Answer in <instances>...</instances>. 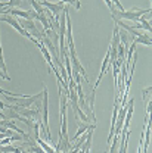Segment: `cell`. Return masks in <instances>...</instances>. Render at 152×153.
Wrapping results in <instances>:
<instances>
[{
	"instance_id": "obj_6",
	"label": "cell",
	"mask_w": 152,
	"mask_h": 153,
	"mask_svg": "<svg viewBox=\"0 0 152 153\" xmlns=\"http://www.w3.org/2000/svg\"><path fill=\"white\" fill-rule=\"evenodd\" d=\"M1 41V40H0ZM0 69H1V72L4 74V75L7 76L9 79H10V76L7 75V71H6V63H4V59H3V52H1V43H0Z\"/></svg>"
},
{
	"instance_id": "obj_8",
	"label": "cell",
	"mask_w": 152,
	"mask_h": 153,
	"mask_svg": "<svg viewBox=\"0 0 152 153\" xmlns=\"http://www.w3.org/2000/svg\"><path fill=\"white\" fill-rule=\"evenodd\" d=\"M149 94H151V87H148V88H145V90H143V100H145V105H146V106H148V105H151Z\"/></svg>"
},
{
	"instance_id": "obj_10",
	"label": "cell",
	"mask_w": 152,
	"mask_h": 153,
	"mask_svg": "<svg viewBox=\"0 0 152 153\" xmlns=\"http://www.w3.org/2000/svg\"><path fill=\"white\" fill-rule=\"evenodd\" d=\"M21 1H22V0H7L6 4H7L10 9H13L15 6H19V4H21Z\"/></svg>"
},
{
	"instance_id": "obj_12",
	"label": "cell",
	"mask_w": 152,
	"mask_h": 153,
	"mask_svg": "<svg viewBox=\"0 0 152 153\" xmlns=\"http://www.w3.org/2000/svg\"><path fill=\"white\" fill-rule=\"evenodd\" d=\"M142 143H143V135H142V138H140V144H139V150H137V153H142Z\"/></svg>"
},
{
	"instance_id": "obj_7",
	"label": "cell",
	"mask_w": 152,
	"mask_h": 153,
	"mask_svg": "<svg viewBox=\"0 0 152 153\" xmlns=\"http://www.w3.org/2000/svg\"><path fill=\"white\" fill-rule=\"evenodd\" d=\"M139 21H140V25H142V28H143V30H148V33H151L152 27H151V24L148 22V19L142 16V18H139Z\"/></svg>"
},
{
	"instance_id": "obj_5",
	"label": "cell",
	"mask_w": 152,
	"mask_h": 153,
	"mask_svg": "<svg viewBox=\"0 0 152 153\" xmlns=\"http://www.w3.org/2000/svg\"><path fill=\"white\" fill-rule=\"evenodd\" d=\"M7 15L10 16H18L22 19H30V10H19V9H9L7 10Z\"/></svg>"
},
{
	"instance_id": "obj_2",
	"label": "cell",
	"mask_w": 152,
	"mask_h": 153,
	"mask_svg": "<svg viewBox=\"0 0 152 153\" xmlns=\"http://www.w3.org/2000/svg\"><path fill=\"white\" fill-rule=\"evenodd\" d=\"M47 122H49V97H47V90L44 88L43 90V124H40V128H41V133L44 135V138L52 143L50 131H49V124Z\"/></svg>"
},
{
	"instance_id": "obj_4",
	"label": "cell",
	"mask_w": 152,
	"mask_h": 153,
	"mask_svg": "<svg viewBox=\"0 0 152 153\" xmlns=\"http://www.w3.org/2000/svg\"><path fill=\"white\" fill-rule=\"evenodd\" d=\"M95 127H96L95 124H89V122H80V124H78V130L76 131V135H74V138H73V140L76 141L77 138H78L80 135H83V134L89 130V128H95Z\"/></svg>"
},
{
	"instance_id": "obj_11",
	"label": "cell",
	"mask_w": 152,
	"mask_h": 153,
	"mask_svg": "<svg viewBox=\"0 0 152 153\" xmlns=\"http://www.w3.org/2000/svg\"><path fill=\"white\" fill-rule=\"evenodd\" d=\"M112 1V4L115 6V9H118V10H124V7H123V4L120 3V0H111Z\"/></svg>"
},
{
	"instance_id": "obj_3",
	"label": "cell",
	"mask_w": 152,
	"mask_h": 153,
	"mask_svg": "<svg viewBox=\"0 0 152 153\" xmlns=\"http://www.w3.org/2000/svg\"><path fill=\"white\" fill-rule=\"evenodd\" d=\"M40 4L46 6V7L49 9V12H50L56 19H59L61 13H62V10H64V7H65L62 1H61V3H56V4H53V3H50V1H47V0H41Z\"/></svg>"
},
{
	"instance_id": "obj_13",
	"label": "cell",
	"mask_w": 152,
	"mask_h": 153,
	"mask_svg": "<svg viewBox=\"0 0 152 153\" xmlns=\"http://www.w3.org/2000/svg\"><path fill=\"white\" fill-rule=\"evenodd\" d=\"M0 76H1L3 79H7V81H9V78H7V76H6L4 74H3V72H1V69H0Z\"/></svg>"
},
{
	"instance_id": "obj_9",
	"label": "cell",
	"mask_w": 152,
	"mask_h": 153,
	"mask_svg": "<svg viewBox=\"0 0 152 153\" xmlns=\"http://www.w3.org/2000/svg\"><path fill=\"white\" fill-rule=\"evenodd\" d=\"M61 1H62L64 4H65V3H70V4H73V6L76 7L77 10H78V9L81 7V4H80V1H78V0H61Z\"/></svg>"
},
{
	"instance_id": "obj_1",
	"label": "cell",
	"mask_w": 152,
	"mask_h": 153,
	"mask_svg": "<svg viewBox=\"0 0 152 153\" xmlns=\"http://www.w3.org/2000/svg\"><path fill=\"white\" fill-rule=\"evenodd\" d=\"M151 7L148 9H137V7H132L130 10H118V9H112V18L114 19H130V21H139V18H142L145 13H149Z\"/></svg>"
}]
</instances>
